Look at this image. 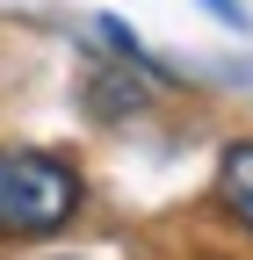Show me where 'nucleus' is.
Masks as SVG:
<instances>
[{"instance_id": "obj_1", "label": "nucleus", "mask_w": 253, "mask_h": 260, "mask_svg": "<svg viewBox=\"0 0 253 260\" xmlns=\"http://www.w3.org/2000/svg\"><path fill=\"white\" fill-rule=\"evenodd\" d=\"M80 174L58 152H29L8 145L0 152V239H44L58 224L80 217Z\"/></svg>"}, {"instance_id": "obj_2", "label": "nucleus", "mask_w": 253, "mask_h": 260, "mask_svg": "<svg viewBox=\"0 0 253 260\" xmlns=\"http://www.w3.org/2000/svg\"><path fill=\"white\" fill-rule=\"evenodd\" d=\"M217 203L232 210L239 232H253V138L225 145V167H217Z\"/></svg>"}, {"instance_id": "obj_3", "label": "nucleus", "mask_w": 253, "mask_h": 260, "mask_svg": "<svg viewBox=\"0 0 253 260\" xmlns=\"http://www.w3.org/2000/svg\"><path fill=\"white\" fill-rule=\"evenodd\" d=\"M87 94H94V109H102V116H138L145 109V73H109V65H102V73H87Z\"/></svg>"}, {"instance_id": "obj_4", "label": "nucleus", "mask_w": 253, "mask_h": 260, "mask_svg": "<svg viewBox=\"0 0 253 260\" xmlns=\"http://www.w3.org/2000/svg\"><path fill=\"white\" fill-rule=\"evenodd\" d=\"M210 8H217V15H225V22H232V15H239V8H232V0H210Z\"/></svg>"}]
</instances>
